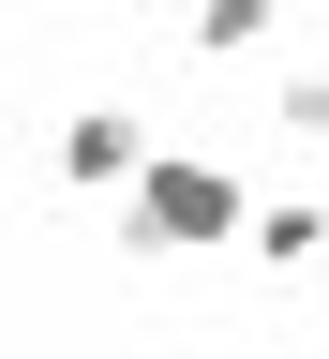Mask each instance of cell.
<instances>
[{"instance_id":"1","label":"cell","mask_w":329,"mask_h":359,"mask_svg":"<svg viewBox=\"0 0 329 359\" xmlns=\"http://www.w3.org/2000/svg\"><path fill=\"white\" fill-rule=\"evenodd\" d=\"M240 180L224 165H195V150H135V180H120V240L135 255H210V240H240Z\"/></svg>"},{"instance_id":"2","label":"cell","mask_w":329,"mask_h":359,"mask_svg":"<svg viewBox=\"0 0 329 359\" xmlns=\"http://www.w3.org/2000/svg\"><path fill=\"white\" fill-rule=\"evenodd\" d=\"M240 224H255V255H269V269H314V255H329V210H314V195H255Z\"/></svg>"},{"instance_id":"3","label":"cell","mask_w":329,"mask_h":359,"mask_svg":"<svg viewBox=\"0 0 329 359\" xmlns=\"http://www.w3.org/2000/svg\"><path fill=\"white\" fill-rule=\"evenodd\" d=\"M60 165L90 180V195H120V180H135V120H120V105H90V120L60 135Z\"/></svg>"},{"instance_id":"4","label":"cell","mask_w":329,"mask_h":359,"mask_svg":"<svg viewBox=\"0 0 329 359\" xmlns=\"http://www.w3.org/2000/svg\"><path fill=\"white\" fill-rule=\"evenodd\" d=\"M269 15H285V0H195V45H210V60H255Z\"/></svg>"},{"instance_id":"5","label":"cell","mask_w":329,"mask_h":359,"mask_svg":"<svg viewBox=\"0 0 329 359\" xmlns=\"http://www.w3.org/2000/svg\"><path fill=\"white\" fill-rule=\"evenodd\" d=\"M285 135H329V75H285Z\"/></svg>"},{"instance_id":"6","label":"cell","mask_w":329,"mask_h":359,"mask_svg":"<svg viewBox=\"0 0 329 359\" xmlns=\"http://www.w3.org/2000/svg\"><path fill=\"white\" fill-rule=\"evenodd\" d=\"M314 15H329V0H314Z\"/></svg>"},{"instance_id":"7","label":"cell","mask_w":329,"mask_h":359,"mask_svg":"<svg viewBox=\"0 0 329 359\" xmlns=\"http://www.w3.org/2000/svg\"><path fill=\"white\" fill-rule=\"evenodd\" d=\"M314 269H329V255H314Z\"/></svg>"}]
</instances>
